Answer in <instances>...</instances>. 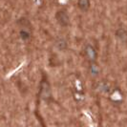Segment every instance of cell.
Returning a JSON list of instances; mask_svg holds the SVG:
<instances>
[{
  "label": "cell",
  "instance_id": "1",
  "mask_svg": "<svg viewBox=\"0 0 127 127\" xmlns=\"http://www.w3.org/2000/svg\"><path fill=\"white\" fill-rule=\"evenodd\" d=\"M57 19L58 21V23L62 26H68L69 25V22H70V19L69 16L66 12L64 11H59L57 13Z\"/></svg>",
  "mask_w": 127,
  "mask_h": 127
},
{
  "label": "cell",
  "instance_id": "2",
  "mask_svg": "<svg viewBox=\"0 0 127 127\" xmlns=\"http://www.w3.org/2000/svg\"><path fill=\"white\" fill-rule=\"evenodd\" d=\"M90 6V1L89 0H78V7L79 9L83 11V12H86Z\"/></svg>",
  "mask_w": 127,
  "mask_h": 127
}]
</instances>
